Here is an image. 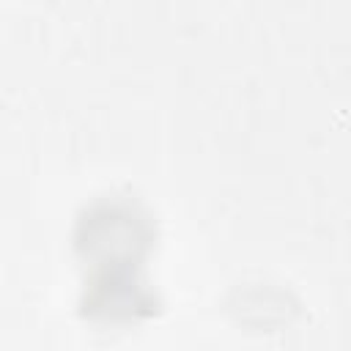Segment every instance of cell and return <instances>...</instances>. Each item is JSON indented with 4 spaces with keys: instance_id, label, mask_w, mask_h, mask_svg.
I'll use <instances>...</instances> for the list:
<instances>
[{
    "instance_id": "cell-2",
    "label": "cell",
    "mask_w": 351,
    "mask_h": 351,
    "mask_svg": "<svg viewBox=\"0 0 351 351\" xmlns=\"http://www.w3.org/2000/svg\"><path fill=\"white\" fill-rule=\"evenodd\" d=\"M162 310L159 291L143 277V269H96L85 274L80 315L96 326H129Z\"/></svg>"
},
{
    "instance_id": "cell-1",
    "label": "cell",
    "mask_w": 351,
    "mask_h": 351,
    "mask_svg": "<svg viewBox=\"0 0 351 351\" xmlns=\"http://www.w3.org/2000/svg\"><path fill=\"white\" fill-rule=\"evenodd\" d=\"M154 214L132 195H99L85 203L74 219L71 244L88 271L96 269H143L156 244Z\"/></svg>"
}]
</instances>
